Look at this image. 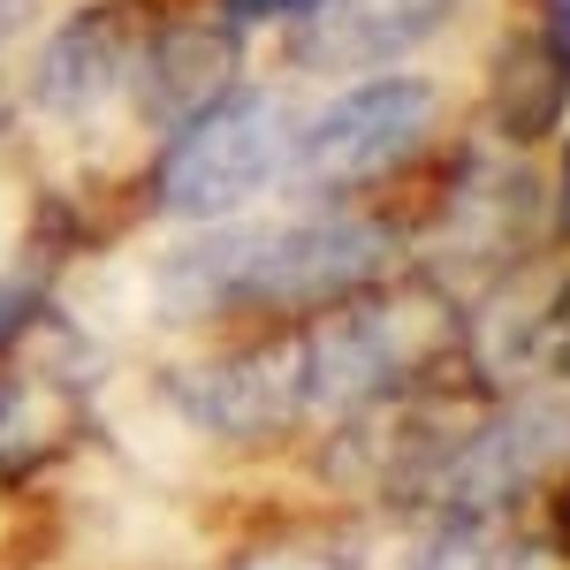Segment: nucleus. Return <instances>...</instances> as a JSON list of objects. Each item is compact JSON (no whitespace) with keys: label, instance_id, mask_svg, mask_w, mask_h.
<instances>
[{"label":"nucleus","instance_id":"7ed1b4c3","mask_svg":"<svg viewBox=\"0 0 570 570\" xmlns=\"http://www.w3.org/2000/svg\"><path fill=\"white\" fill-rule=\"evenodd\" d=\"M289 107L259 85H236L214 115H198L190 130L168 137L160 168H153V198L160 214L190 220V228H214V220H236L259 190L282 183L289 168Z\"/></svg>","mask_w":570,"mask_h":570},{"label":"nucleus","instance_id":"39448f33","mask_svg":"<svg viewBox=\"0 0 570 570\" xmlns=\"http://www.w3.org/2000/svg\"><path fill=\"white\" fill-rule=\"evenodd\" d=\"M464 0H312L289 23V61L312 77H381L434 39Z\"/></svg>","mask_w":570,"mask_h":570},{"label":"nucleus","instance_id":"0eeeda50","mask_svg":"<svg viewBox=\"0 0 570 570\" xmlns=\"http://www.w3.org/2000/svg\"><path fill=\"white\" fill-rule=\"evenodd\" d=\"M153 39V23L137 16V0H91L77 8L39 53V107L46 115H91L99 99L137 77V53Z\"/></svg>","mask_w":570,"mask_h":570},{"label":"nucleus","instance_id":"9b49d317","mask_svg":"<svg viewBox=\"0 0 570 570\" xmlns=\"http://www.w3.org/2000/svg\"><path fill=\"white\" fill-rule=\"evenodd\" d=\"M540 53L556 61V77L570 85V0H540Z\"/></svg>","mask_w":570,"mask_h":570},{"label":"nucleus","instance_id":"f257e3e1","mask_svg":"<svg viewBox=\"0 0 570 570\" xmlns=\"http://www.w3.org/2000/svg\"><path fill=\"white\" fill-rule=\"evenodd\" d=\"M389 228L365 214H297V220H214L160 259V305L176 320L220 312H327L381 289Z\"/></svg>","mask_w":570,"mask_h":570},{"label":"nucleus","instance_id":"f8f14e48","mask_svg":"<svg viewBox=\"0 0 570 570\" xmlns=\"http://www.w3.org/2000/svg\"><path fill=\"white\" fill-rule=\"evenodd\" d=\"M548 548L570 563V464L556 472V487H548Z\"/></svg>","mask_w":570,"mask_h":570},{"label":"nucleus","instance_id":"2eb2a0df","mask_svg":"<svg viewBox=\"0 0 570 570\" xmlns=\"http://www.w3.org/2000/svg\"><path fill=\"white\" fill-rule=\"evenodd\" d=\"M563 190H570V145H563Z\"/></svg>","mask_w":570,"mask_h":570},{"label":"nucleus","instance_id":"20e7f679","mask_svg":"<svg viewBox=\"0 0 570 570\" xmlns=\"http://www.w3.org/2000/svg\"><path fill=\"white\" fill-rule=\"evenodd\" d=\"M563 456H570V403H548V395L494 403L441 456L426 494L441 502V518H510L548 472H563Z\"/></svg>","mask_w":570,"mask_h":570},{"label":"nucleus","instance_id":"9d476101","mask_svg":"<svg viewBox=\"0 0 570 570\" xmlns=\"http://www.w3.org/2000/svg\"><path fill=\"white\" fill-rule=\"evenodd\" d=\"M312 0H220V23L252 31V23H297Z\"/></svg>","mask_w":570,"mask_h":570},{"label":"nucleus","instance_id":"4468645a","mask_svg":"<svg viewBox=\"0 0 570 570\" xmlns=\"http://www.w3.org/2000/svg\"><path fill=\"white\" fill-rule=\"evenodd\" d=\"M8 434H16V389H0V464H8Z\"/></svg>","mask_w":570,"mask_h":570},{"label":"nucleus","instance_id":"423d86ee","mask_svg":"<svg viewBox=\"0 0 570 570\" xmlns=\"http://www.w3.org/2000/svg\"><path fill=\"white\" fill-rule=\"evenodd\" d=\"M137 107L153 130H190L198 115H214L228 91L244 85V31L220 16H183V23H153V39L137 53Z\"/></svg>","mask_w":570,"mask_h":570},{"label":"nucleus","instance_id":"ddd939ff","mask_svg":"<svg viewBox=\"0 0 570 570\" xmlns=\"http://www.w3.org/2000/svg\"><path fill=\"white\" fill-rule=\"evenodd\" d=\"M31 8H39V0H0V46H8L16 31H23V23H31Z\"/></svg>","mask_w":570,"mask_h":570},{"label":"nucleus","instance_id":"6e6552de","mask_svg":"<svg viewBox=\"0 0 570 570\" xmlns=\"http://www.w3.org/2000/svg\"><path fill=\"white\" fill-rule=\"evenodd\" d=\"M563 99H570V85L556 77V61L540 53V39L510 46L494 61V130L510 137V145H540L563 122Z\"/></svg>","mask_w":570,"mask_h":570},{"label":"nucleus","instance_id":"1a4fd4ad","mask_svg":"<svg viewBox=\"0 0 570 570\" xmlns=\"http://www.w3.org/2000/svg\"><path fill=\"white\" fill-rule=\"evenodd\" d=\"M419 570H525L510 518H441L419 548Z\"/></svg>","mask_w":570,"mask_h":570},{"label":"nucleus","instance_id":"f03ea898","mask_svg":"<svg viewBox=\"0 0 570 570\" xmlns=\"http://www.w3.org/2000/svg\"><path fill=\"white\" fill-rule=\"evenodd\" d=\"M434 115H441V91L426 77H411V69L357 77L312 122L289 130V168H282V183L305 190V198H351L365 183H389L434 137Z\"/></svg>","mask_w":570,"mask_h":570}]
</instances>
